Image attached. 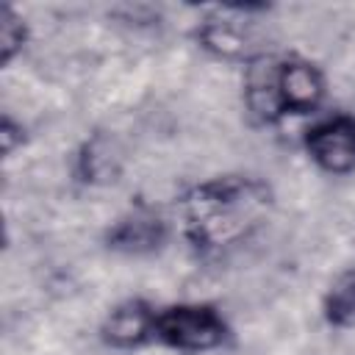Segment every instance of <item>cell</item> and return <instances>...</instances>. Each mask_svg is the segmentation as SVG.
<instances>
[{"instance_id":"277c9868","label":"cell","mask_w":355,"mask_h":355,"mask_svg":"<svg viewBox=\"0 0 355 355\" xmlns=\"http://www.w3.org/2000/svg\"><path fill=\"white\" fill-rule=\"evenodd\" d=\"M308 155L330 175L355 169V116H333L319 122L305 136Z\"/></svg>"},{"instance_id":"52a82bcc","label":"cell","mask_w":355,"mask_h":355,"mask_svg":"<svg viewBox=\"0 0 355 355\" xmlns=\"http://www.w3.org/2000/svg\"><path fill=\"white\" fill-rule=\"evenodd\" d=\"M22 39H25L22 19L8 6H3V11H0V50H3V61H11V55L22 47Z\"/></svg>"},{"instance_id":"8992f818","label":"cell","mask_w":355,"mask_h":355,"mask_svg":"<svg viewBox=\"0 0 355 355\" xmlns=\"http://www.w3.org/2000/svg\"><path fill=\"white\" fill-rule=\"evenodd\" d=\"M164 239V225L158 219H128L122 222L114 233H111V247H122V250H144V247H155Z\"/></svg>"},{"instance_id":"7a4b0ae2","label":"cell","mask_w":355,"mask_h":355,"mask_svg":"<svg viewBox=\"0 0 355 355\" xmlns=\"http://www.w3.org/2000/svg\"><path fill=\"white\" fill-rule=\"evenodd\" d=\"M324 97L322 72L302 58H261L247 75V105L263 122L308 114Z\"/></svg>"},{"instance_id":"3957f363","label":"cell","mask_w":355,"mask_h":355,"mask_svg":"<svg viewBox=\"0 0 355 355\" xmlns=\"http://www.w3.org/2000/svg\"><path fill=\"white\" fill-rule=\"evenodd\" d=\"M153 338L180 352H205L227 338V324L211 305H172L155 313Z\"/></svg>"},{"instance_id":"5b68a950","label":"cell","mask_w":355,"mask_h":355,"mask_svg":"<svg viewBox=\"0 0 355 355\" xmlns=\"http://www.w3.org/2000/svg\"><path fill=\"white\" fill-rule=\"evenodd\" d=\"M153 319L155 311L150 305H144L141 300H130L111 311L103 324V338L111 347H139L153 336Z\"/></svg>"},{"instance_id":"6da1fadb","label":"cell","mask_w":355,"mask_h":355,"mask_svg":"<svg viewBox=\"0 0 355 355\" xmlns=\"http://www.w3.org/2000/svg\"><path fill=\"white\" fill-rule=\"evenodd\" d=\"M272 208V191L255 178L227 175L194 186L183 197L189 241L202 252L227 250L250 239Z\"/></svg>"}]
</instances>
